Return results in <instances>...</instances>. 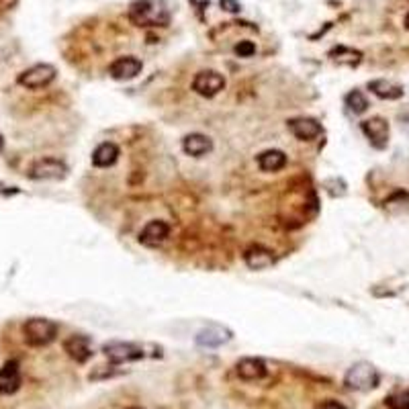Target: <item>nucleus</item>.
<instances>
[{
  "mask_svg": "<svg viewBox=\"0 0 409 409\" xmlns=\"http://www.w3.org/2000/svg\"><path fill=\"white\" fill-rule=\"evenodd\" d=\"M105 356L113 362V364H123V362H133V360H141L144 348L131 342H109L102 346Z\"/></svg>",
  "mask_w": 409,
  "mask_h": 409,
  "instance_id": "423d86ee",
  "label": "nucleus"
},
{
  "mask_svg": "<svg viewBox=\"0 0 409 409\" xmlns=\"http://www.w3.org/2000/svg\"><path fill=\"white\" fill-rule=\"evenodd\" d=\"M168 236H170V225L166 221H150L139 233V244H144L146 248H157L160 244L166 242Z\"/></svg>",
  "mask_w": 409,
  "mask_h": 409,
  "instance_id": "1a4fd4ad",
  "label": "nucleus"
},
{
  "mask_svg": "<svg viewBox=\"0 0 409 409\" xmlns=\"http://www.w3.org/2000/svg\"><path fill=\"white\" fill-rule=\"evenodd\" d=\"M286 125L291 129V133L301 141H311L321 135V125L311 117H295Z\"/></svg>",
  "mask_w": 409,
  "mask_h": 409,
  "instance_id": "f8f14e48",
  "label": "nucleus"
},
{
  "mask_svg": "<svg viewBox=\"0 0 409 409\" xmlns=\"http://www.w3.org/2000/svg\"><path fill=\"white\" fill-rule=\"evenodd\" d=\"M233 52H236V56H240V58H252L254 54H256V45H254L252 41H240V43L233 47Z\"/></svg>",
  "mask_w": 409,
  "mask_h": 409,
  "instance_id": "b1692460",
  "label": "nucleus"
},
{
  "mask_svg": "<svg viewBox=\"0 0 409 409\" xmlns=\"http://www.w3.org/2000/svg\"><path fill=\"white\" fill-rule=\"evenodd\" d=\"M244 262L252 270H266L275 264V254L264 246H250L244 252Z\"/></svg>",
  "mask_w": 409,
  "mask_h": 409,
  "instance_id": "dca6fc26",
  "label": "nucleus"
},
{
  "mask_svg": "<svg viewBox=\"0 0 409 409\" xmlns=\"http://www.w3.org/2000/svg\"><path fill=\"white\" fill-rule=\"evenodd\" d=\"M387 406L391 409H409V391L395 393L387 399Z\"/></svg>",
  "mask_w": 409,
  "mask_h": 409,
  "instance_id": "5701e85b",
  "label": "nucleus"
},
{
  "mask_svg": "<svg viewBox=\"0 0 409 409\" xmlns=\"http://www.w3.org/2000/svg\"><path fill=\"white\" fill-rule=\"evenodd\" d=\"M141 68H144L141 60H137L133 56H125V58H117L115 62L111 63L109 74L115 80H133L141 72Z\"/></svg>",
  "mask_w": 409,
  "mask_h": 409,
  "instance_id": "9b49d317",
  "label": "nucleus"
},
{
  "mask_svg": "<svg viewBox=\"0 0 409 409\" xmlns=\"http://www.w3.org/2000/svg\"><path fill=\"white\" fill-rule=\"evenodd\" d=\"M129 19L137 27H162L168 23V10L154 0H135L129 6Z\"/></svg>",
  "mask_w": 409,
  "mask_h": 409,
  "instance_id": "f257e3e1",
  "label": "nucleus"
},
{
  "mask_svg": "<svg viewBox=\"0 0 409 409\" xmlns=\"http://www.w3.org/2000/svg\"><path fill=\"white\" fill-rule=\"evenodd\" d=\"M117 160H119V148L115 144H109V141L100 144L93 152V164H95L96 168H109Z\"/></svg>",
  "mask_w": 409,
  "mask_h": 409,
  "instance_id": "6ab92c4d",
  "label": "nucleus"
},
{
  "mask_svg": "<svg viewBox=\"0 0 409 409\" xmlns=\"http://www.w3.org/2000/svg\"><path fill=\"white\" fill-rule=\"evenodd\" d=\"M213 150V141L203 135V133H190L183 139V152L187 156L192 157H203L205 154H209Z\"/></svg>",
  "mask_w": 409,
  "mask_h": 409,
  "instance_id": "f3484780",
  "label": "nucleus"
},
{
  "mask_svg": "<svg viewBox=\"0 0 409 409\" xmlns=\"http://www.w3.org/2000/svg\"><path fill=\"white\" fill-rule=\"evenodd\" d=\"M330 58L340 65H358L362 62V54L352 49V47H344V45H338L330 52Z\"/></svg>",
  "mask_w": 409,
  "mask_h": 409,
  "instance_id": "412c9836",
  "label": "nucleus"
},
{
  "mask_svg": "<svg viewBox=\"0 0 409 409\" xmlns=\"http://www.w3.org/2000/svg\"><path fill=\"white\" fill-rule=\"evenodd\" d=\"M127 409H141V408H127Z\"/></svg>",
  "mask_w": 409,
  "mask_h": 409,
  "instance_id": "c85d7f7f",
  "label": "nucleus"
},
{
  "mask_svg": "<svg viewBox=\"0 0 409 409\" xmlns=\"http://www.w3.org/2000/svg\"><path fill=\"white\" fill-rule=\"evenodd\" d=\"M236 373H238V377L244 378V380H260V378L266 377L268 369H266L264 360L248 356V358H242L236 364Z\"/></svg>",
  "mask_w": 409,
  "mask_h": 409,
  "instance_id": "2eb2a0df",
  "label": "nucleus"
},
{
  "mask_svg": "<svg viewBox=\"0 0 409 409\" xmlns=\"http://www.w3.org/2000/svg\"><path fill=\"white\" fill-rule=\"evenodd\" d=\"M221 8L227 10V13H240L242 10V4L238 0H219Z\"/></svg>",
  "mask_w": 409,
  "mask_h": 409,
  "instance_id": "393cba45",
  "label": "nucleus"
},
{
  "mask_svg": "<svg viewBox=\"0 0 409 409\" xmlns=\"http://www.w3.org/2000/svg\"><path fill=\"white\" fill-rule=\"evenodd\" d=\"M23 336L29 346L41 348L52 344L58 336V323L45 317H33L27 319L23 325Z\"/></svg>",
  "mask_w": 409,
  "mask_h": 409,
  "instance_id": "f03ea898",
  "label": "nucleus"
},
{
  "mask_svg": "<svg viewBox=\"0 0 409 409\" xmlns=\"http://www.w3.org/2000/svg\"><path fill=\"white\" fill-rule=\"evenodd\" d=\"M231 340V332L221 325H209L196 334V344L203 348H217Z\"/></svg>",
  "mask_w": 409,
  "mask_h": 409,
  "instance_id": "4468645a",
  "label": "nucleus"
},
{
  "mask_svg": "<svg viewBox=\"0 0 409 409\" xmlns=\"http://www.w3.org/2000/svg\"><path fill=\"white\" fill-rule=\"evenodd\" d=\"M68 168L65 164L56 160V157H43V160H37L29 168V176L33 180H60L65 176Z\"/></svg>",
  "mask_w": 409,
  "mask_h": 409,
  "instance_id": "0eeeda50",
  "label": "nucleus"
},
{
  "mask_svg": "<svg viewBox=\"0 0 409 409\" xmlns=\"http://www.w3.org/2000/svg\"><path fill=\"white\" fill-rule=\"evenodd\" d=\"M58 76V70L52 63H35L29 70L21 72L17 82L29 91H37V88H45L49 86Z\"/></svg>",
  "mask_w": 409,
  "mask_h": 409,
  "instance_id": "20e7f679",
  "label": "nucleus"
},
{
  "mask_svg": "<svg viewBox=\"0 0 409 409\" xmlns=\"http://www.w3.org/2000/svg\"><path fill=\"white\" fill-rule=\"evenodd\" d=\"M225 88V78L215 70H203L192 80V91L205 98H213Z\"/></svg>",
  "mask_w": 409,
  "mask_h": 409,
  "instance_id": "39448f33",
  "label": "nucleus"
},
{
  "mask_svg": "<svg viewBox=\"0 0 409 409\" xmlns=\"http://www.w3.org/2000/svg\"><path fill=\"white\" fill-rule=\"evenodd\" d=\"M369 88L373 91V95H377L378 98H385V100H395V98L403 96V88L399 84L389 82V80H373L369 84Z\"/></svg>",
  "mask_w": 409,
  "mask_h": 409,
  "instance_id": "aec40b11",
  "label": "nucleus"
},
{
  "mask_svg": "<svg viewBox=\"0 0 409 409\" xmlns=\"http://www.w3.org/2000/svg\"><path fill=\"white\" fill-rule=\"evenodd\" d=\"M190 4H192L194 8L203 10V8H207V6H209V0H190Z\"/></svg>",
  "mask_w": 409,
  "mask_h": 409,
  "instance_id": "bb28decb",
  "label": "nucleus"
},
{
  "mask_svg": "<svg viewBox=\"0 0 409 409\" xmlns=\"http://www.w3.org/2000/svg\"><path fill=\"white\" fill-rule=\"evenodd\" d=\"M63 350L68 352V356L76 362H86L93 356V346H91V338L86 336H70L63 342Z\"/></svg>",
  "mask_w": 409,
  "mask_h": 409,
  "instance_id": "ddd939ff",
  "label": "nucleus"
},
{
  "mask_svg": "<svg viewBox=\"0 0 409 409\" xmlns=\"http://www.w3.org/2000/svg\"><path fill=\"white\" fill-rule=\"evenodd\" d=\"M406 29H409V13L408 17H406Z\"/></svg>",
  "mask_w": 409,
  "mask_h": 409,
  "instance_id": "cd10ccee",
  "label": "nucleus"
},
{
  "mask_svg": "<svg viewBox=\"0 0 409 409\" xmlns=\"http://www.w3.org/2000/svg\"><path fill=\"white\" fill-rule=\"evenodd\" d=\"M344 385L352 391H371L378 385L377 369L371 362H356L348 369Z\"/></svg>",
  "mask_w": 409,
  "mask_h": 409,
  "instance_id": "7ed1b4c3",
  "label": "nucleus"
},
{
  "mask_svg": "<svg viewBox=\"0 0 409 409\" xmlns=\"http://www.w3.org/2000/svg\"><path fill=\"white\" fill-rule=\"evenodd\" d=\"M256 162H258L260 170H264V172H279L286 166V154L281 150H266V152L258 154Z\"/></svg>",
  "mask_w": 409,
  "mask_h": 409,
  "instance_id": "a211bd4d",
  "label": "nucleus"
},
{
  "mask_svg": "<svg viewBox=\"0 0 409 409\" xmlns=\"http://www.w3.org/2000/svg\"><path fill=\"white\" fill-rule=\"evenodd\" d=\"M346 107L348 111H352L354 115H362L369 109V100L360 91H352L346 95Z\"/></svg>",
  "mask_w": 409,
  "mask_h": 409,
  "instance_id": "4be33fe9",
  "label": "nucleus"
},
{
  "mask_svg": "<svg viewBox=\"0 0 409 409\" xmlns=\"http://www.w3.org/2000/svg\"><path fill=\"white\" fill-rule=\"evenodd\" d=\"M362 131H364V135L369 137V141L378 148V150H383V148H387V144H389V123L383 119V117H373V119H366V121H362Z\"/></svg>",
  "mask_w": 409,
  "mask_h": 409,
  "instance_id": "6e6552de",
  "label": "nucleus"
},
{
  "mask_svg": "<svg viewBox=\"0 0 409 409\" xmlns=\"http://www.w3.org/2000/svg\"><path fill=\"white\" fill-rule=\"evenodd\" d=\"M315 409H346L342 403H338V401H334V399H327V401H323V403H319Z\"/></svg>",
  "mask_w": 409,
  "mask_h": 409,
  "instance_id": "a878e982",
  "label": "nucleus"
},
{
  "mask_svg": "<svg viewBox=\"0 0 409 409\" xmlns=\"http://www.w3.org/2000/svg\"><path fill=\"white\" fill-rule=\"evenodd\" d=\"M21 369H19V362L17 360H10L6 362L2 369H0V393L2 395H13L21 389Z\"/></svg>",
  "mask_w": 409,
  "mask_h": 409,
  "instance_id": "9d476101",
  "label": "nucleus"
}]
</instances>
